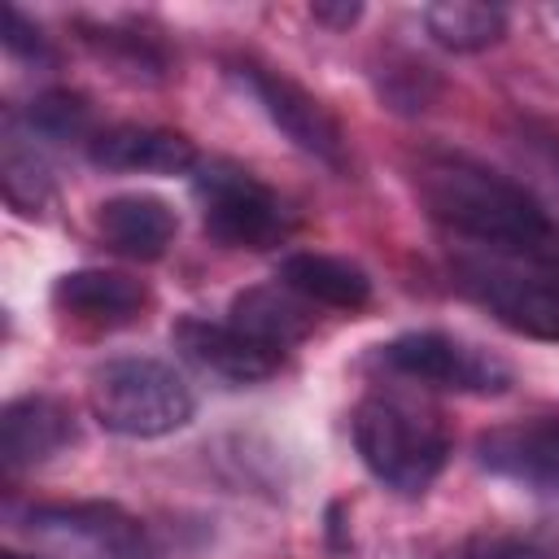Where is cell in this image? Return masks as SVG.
Here are the masks:
<instances>
[{
    "mask_svg": "<svg viewBox=\"0 0 559 559\" xmlns=\"http://www.w3.org/2000/svg\"><path fill=\"white\" fill-rule=\"evenodd\" d=\"M411 188L419 205L467 249L559 258V227L542 201L467 153L424 148L411 162Z\"/></svg>",
    "mask_w": 559,
    "mask_h": 559,
    "instance_id": "6da1fadb",
    "label": "cell"
},
{
    "mask_svg": "<svg viewBox=\"0 0 559 559\" xmlns=\"http://www.w3.org/2000/svg\"><path fill=\"white\" fill-rule=\"evenodd\" d=\"M349 428L362 467L402 498H419L450 459L445 419L406 393H367Z\"/></svg>",
    "mask_w": 559,
    "mask_h": 559,
    "instance_id": "7a4b0ae2",
    "label": "cell"
},
{
    "mask_svg": "<svg viewBox=\"0 0 559 559\" xmlns=\"http://www.w3.org/2000/svg\"><path fill=\"white\" fill-rule=\"evenodd\" d=\"M450 271L454 284L502 328L533 341H559V258L489 253L463 245L450 258Z\"/></svg>",
    "mask_w": 559,
    "mask_h": 559,
    "instance_id": "3957f363",
    "label": "cell"
},
{
    "mask_svg": "<svg viewBox=\"0 0 559 559\" xmlns=\"http://www.w3.org/2000/svg\"><path fill=\"white\" fill-rule=\"evenodd\" d=\"M87 406L105 432L148 441L179 432L192 419L197 397L170 362L109 358L87 376Z\"/></svg>",
    "mask_w": 559,
    "mask_h": 559,
    "instance_id": "277c9868",
    "label": "cell"
},
{
    "mask_svg": "<svg viewBox=\"0 0 559 559\" xmlns=\"http://www.w3.org/2000/svg\"><path fill=\"white\" fill-rule=\"evenodd\" d=\"M192 188L210 240L227 249H275L293 231V214L280 192L236 162H197Z\"/></svg>",
    "mask_w": 559,
    "mask_h": 559,
    "instance_id": "5b68a950",
    "label": "cell"
},
{
    "mask_svg": "<svg viewBox=\"0 0 559 559\" xmlns=\"http://www.w3.org/2000/svg\"><path fill=\"white\" fill-rule=\"evenodd\" d=\"M17 528L48 559H153L144 524L114 502H39Z\"/></svg>",
    "mask_w": 559,
    "mask_h": 559,
    "instance_id": "8992f818",
    "label": "cell"
},
{
    "mask_svg": "<svg viewBox=\"0 0 559 559\" xmlns=\"http://www.w3.org/2000/svg\"><path fill=\"white\" fill-rule=\"evenodd\" d=\"M376 358L393 376H406V380L428 384V389H450V393L489 397V393H502L511 384V367L502 358H493L489 349H480L463 336L437 332V328L402 332L389 345H380Z\"/></svg>",
    "mask_w": 559,
    "mask_h": 559,
    "instance_id": "52a82bcc",
    "label": "cell"
},
{
    "mask_svg": "<svg viewBox=\"0 0 559 559\" xmlns=\"http://www.w3.org/2000/svg\"><path fill=\"white\" fill-rule=\"evenodd\" d=\"M231 79L258 100V109L275 122V131L293 148L328 162L332 170H345V131L319 96H310L301 83H293L288 74L262 61H231Z\"/></svg>",
    "mask_w": 559,
    "mask_h": 559,
    "instance_id": "ba28073f",
    "label": "cell"
},
{
    "mask_svg": "<svg viewBox=\"0 0 559 559\" xmlns=\"http://www.w3.org/2000/svg\"><path fill=\"white\" fill-rule=\"evenodd\" d=\"M170 341H175V349L192 367H201L205 376L227 380V384H262V380H271L284 367V354L280 349L253 341L236 323H210V319L183 314L170 328Z\"/></svg>",
    "mask_w": 559,
    "mask_h": 559,
    "instance_id": "9c48e42d",
    "label": "cell"
},
{
    "mask_svg": "<svg viewBox=\"0 0 559 559\" xmlns=\"http://www.w3.org/2000/svg\"><path fill=\"white\" fill-rule=\"evenodd\" d=\"M476 463L502 480L559 493V415H533L485 428L476 437Z\"/></svg>",
    "mask_w": 559,
    "mask_h": 559,
    "instance_id": "30bf717a",
    "label": "cell"
},
{
    "mask_svg": "<svg viewBox=\"0 0 559 559\" xmlns=\"http://www.w3.org/2000/svg\"><path fill=\"white\" fill-rule=\"evenodd\" d=\"M79 441V424L70 402L52 393H26L13 397L0 411V463L4 472H26Z\"/></svg>",
    "mask_w": 559,
    "mask_h": 559,
    "instance_id": "8fae6325",
    "label": "cell"
},
{
    "mask_svg": "<svg viewBox=\"0 0 559 559\" xmlns=\"http://www.w3.org/2000/svg\"><path fill=\"white\" fill-rule=\"evenodd\" d=\"M92 166L114 175H188L197 170V148L188 135L144 122H118L92 135Z\"/></svg>",
    "mask_w": 559,
    "mask_h": 559,
    "instance_id": "7c38bea8",
    "label": "cell"
},
{
    "mask_svg": "<svg viewBox=\"0 0 559 559\" xmlns=\"http://www.w3.org/2000/svg\"><path fill=\"white\" fill-rule=\"evenodd\" d=\"M52 306L92 328H127L148 306V288L122 271L83 266V271H66L52 284Z\"/></svg>",
    "mask_w": 559,
    "mask_h": 559,
    "instance_id": "4fadbf2b",
    "label": "cell"
},
{
    "mask_svg": "<svg viewBox=\"0 0 559 559\" xmlns=\"http://www.w3.org/2000/svg\"><path fill=\"white\" fill-rule=\"evenodd\" d=\"M96 231L114 253L135 258V262H157L170 249V240L179 231V218L153 192H122V197L100 201Z\"/></svg>",
    "mask_w": 559,
    "mask_h": 559,
    "instance_id": "5bb4252c",
    "label": "cell"
},
{
    "mask_svg": "<svg viewBox=\"0 0 559 559\" xmlns=\"http://www.w3.org/2000/svg\"><path fill=\"white\" fill-rule=\"evenodd\" d=\"M227 323H236L253 341H262V345L284 354V349H293L297 341L310 336L314 314H310V301L297 297L288 284H253V288L236 293Z\"/></svg>",
    "mask_w": 559,
    "mask_h": 559,
    "instance_id": "9a60e30c",
    "label": "cell"
},
{
    "mask_svg": "<svg viewBox=\"0 0 559 559\" xmlns=\"http://www.w3.org/2000/svg\"><path fill=\"white\" fill-rule=\"evenodd\" d=\"M280 284H288L297 297L332 310H362L371 301V280L362 266L332 258V253H288L280 262Z\"/></svg>",
    "mask_w": 559,
    "mask_h": 559,
    "instance_id": "2e32d148",
    "label": "cell"
},
{
    "mask_svg": "<svg viewBox=\"0 0 559 559\" xmlns=\"http://www.w3.org/2000/svg\"><path fill=\"white\" fill-rule=\"evenodd\" d=\"M0 192L4 201L26 214L39 218L52 205V170L44 162L39 140L17 122V114L4 118V140H0Z\"/></svg>",
    "mask_w": 559,
    "mask_h": 559,
    "instance_id": "e0dca14e",
    "label": "cell"
},
{
    "mask_svg": "<svg viewBox=\"0 0 559 559\" xmlns=\"http://www.w3.org/2000/svg\"><path fill=\"white\" fill-rule=\"evenodd\" d=\"M424 31L450 52H485L507 35V9L485 0H437L424 4Z\"/></svg>",
    "mask_w": 559,
    "mask_h": 559,
    "instance_id": "ac0fdd59",
    "label": "cell"
},
{
    "mask_svg": "<svg viewBox=\"0 0 559 559\" xmlns=\"http://www.w3.org/2000/svg\"><path fill=\"white\" fill-rule=\"evenodd\" d=\"M39 144H70V140H87L92 144V105L79 92H44L31 100V109L17 118Z\"/></svg>",
    "mask_w": 559,
    "mask_h": 559,
    "instance_id": "d6986e66",
    "label": "cell"
},
{
    "mask_svg": "<svg viewBox=\"0 0 559 559\" xmlns=\"http://www.w3.org/2000/svg\"><path fill=\"white\" fill-rule=\"evenodd\" d=\"M114 70L131 74V79H144V83H157L166 74V52L140 35V31H118V26H96L92 35H83Z\"/></svg>",
    "mask_w": 559,
    "mask_h": 559,
    "instance_id": "ffe728a7",
    "label": "cell"
},
{
    "mask_svg": "<svg viewBox=\"0 0 559 559\" xmlns=\"http://www.w3.org/2000/svg\"><path fill=\"white\" fill-rule=\"evenodd\" d=\"M459 559H559V550L524 533H476L463 542Z\"/></svg>",
    "mask_w": 559,
    "mask_h": 559,
    "instance_id": "44dd1931",
    "label": "cell"
},
{
    "mask_svg": "<svg viewBox=\"0 0 559 559\" xmlns=\"http://www.w3.org/2000/svg\"><path fill=\"white\" fill-rule=\"evenodd\" d=\"M0 39H4V48H9L13 57H22V61H52V48H48L44 31H39L22 9H13V4H4V31H0Z\"/></svg>",
    "mask_w": 559,
    "mask_h": 559,
    "instance_id": "7402d4cb",
    "label": "cell"
},
{
    "mask_svg": "<svg viewBox=\"0 0 559 559\" xmlns=\"http://www.w3.org/2000/svg\"><path fill=\"white\" fill-rule=\"evenodd\" d=\"M310 17L332 26V31H349L362 17V4H354V0H319V4H310Z\"/></svg>",
    "mask_w": 559,
    "mask_h": 559,
    "instance_id": "603a6c76",
    "label": "cell"
},
{
    "mask_svg": "<svg viewBox=\"0 0 559 559\" xmlns=\"http://www.w3.org/2000/svg\"><path fill=\"white\" fill-rule=\"evenodd\" d=\"M524 135H528V144L542 153V162L559 175V135H555V131H542V127H528Z\"/></svg>",
    "mask_w": 559,
    "mask_h": 559,
    "instance_id": "cb8c5ba5",
    "label": "cell"
},
{
    "mask_svg": "<svg viewBox=\"0 0 559 559\" xmlns=\"http://www.w3.org/2000/svg\"><path fill=\"white\" fill-rule=\"evenodd\" d=\"M0 559H31V555H17V550H4Z\"/></svg>",
    "mask_w": 559,
    "mask_h": 559,
    "instance_id": "d4e9b609",
    "label": "cell"
},
{
    "mask_svg": "<svg viewBox=\"0 0 559 559\" xmlns=\"http://www.w3.org/2000/svg\"><path fill=\"white\" fill-rule=\"evenodd\" d=\"M555 17H559V4H555Z\"/></svg>",
    "mask_w": 559,
    "mask_h": 559,
    "instance_id": "484cf974",
    "label": "cell"
}]
</instances>
